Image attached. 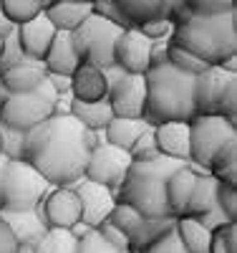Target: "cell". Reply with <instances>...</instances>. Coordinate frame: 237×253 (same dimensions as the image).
I'll return each mask as SVG.
<instances>
[{"label": "cell", "mask_w": 237, "mask_h": 253, "mask_svg": "<svg viewBox=\"0 0 237 253\" xmlns=\"http://www.w3.org/2000/svg\"><path fill=\"white\" fill-rule=\"evenodd\" d=\"M101 134L81 126L71 114H53L26 132L23 160L46 177L51 187H73L83 180L91 150Z\"/></svg>", "instance_id": "cell-1"}, {"label": "cell", "mask_w": 237, "mask_h": 253, "mask_svg": "<svg viewBox=\"0 0 237 253\" xmlns=\"http://www.w3.org/2000/svg\"><path fill=\"white\" fill-rule=\"evenodd\" d=\"M174 31L169 36L171 46H179L202 58L207 66H222L237 51V13L197 15L184 5L171 18Z\"/></svg>", "instance_id": "cell-2"}, {"label": "cell", "mask_w": 237, "mask_h": 253, "mask_svg": "<svg viewBox=\"0 0 237 253\" xmlns=\"http://www.w3.org/2000/svg\"><path fill=\"white\" fill-rule=\"evenodd\" d=\"M146 104L144 122L157 126L164 122H189L195 117V76L174 69L169 61L154 63L144 74Z\"/></svg>", "instance_id": "cell-3"}, {"label": "cell", "mask_w": 237, "mask_h": 253, "mask_svg": "<svg viewBox=\"0 0 237 253\" xmlns=\"http://www.w3.org/2000/svg\"><path fill=\"white\" fill-rule=\"evenodd\" d=\"M184 162L169 160V157H154L149 162H132L126 170L124 182L116 190V200L132 205L144 218H171L167 208L164 185L171 172H177Z\"/></svg>", "instance_id": "cell-4"}, {"label": "cell", "mask_w": 237, "mask_h": 253, "mask_svg": "<svg viewBox=\"0 0 237 253\" xmlns=\"http://www.w3.org/2000/svg\"><path fill=\"white\" fill-rule=\"evenodd\" d=\"M51 185L26 160H5L0 167V210L26 213L38 210Z\"/></svg>", "instance_id": "cell-5"}, {"label": "cell", "mask_w": 237, "mask_h": 253, "mask_svg": "<svg viewBox=\"0 0 237 253\" xmlns=\"http://www.w3.org/2000/svg\"><path fill=\"white\" fill-rule=\"evenodd\" d=\"M195 112L204 117L237 119V71L209 66L195 76Z\"/></svg>", "instance_id": "cell-6"}, {"label": "cell", "mask_w": 237, "mask_h": 253, "mask_svg": "<svg viewBox=\"0 0 237 253\" xmlns=\"http://www.w3.org/2000/svg\"><path fill=\"white\" fill-rule=\"evenodd\" d=\"M56 99L58 94L53 91L48 79L28 94H8L0 104V126L31 132L33 126L43 124L56 114Z\"/></svg>", "instance_id": "cell-7"}, {"label": "cell", "mask_w": 237, "mask_h": 253, "mask_svg": "<svg viewBox=\"0 0 237 253\" xmlns=\"http://www.w3.org/2000/svg\"><path fill=\"white\" fill-rule=\"evenodd\" d=\"M121 31H124L121 26L91 13L76 31H71V41L81 63H91L99 69L114 66V46Z\"/></svg>", "instance_id": "cell-8"}, {"label": "cell", "mask_w": 237, "mask_h": 253, "mask_svg": "<svg viewBox=\"0 0 237 253\" xmlns=\"http://www.w3.org/2000/svg\"><path fill=\"white\" fill-rule=\"evenodd\" d=\"M109 94L106 101L114 112V117L124 119H144V104H146V84L144 74H126L119 66L103 69Z\"/></svg>", "instance_id": "cell-9"}, {"label": "cell", "mask_w": 237, "mask_h": 253, "mask_svg": "<svg viewBox=\"0 0 237 253\" xmlns=\"http://www.w3.org/2000/svg\"><path fill=\"white\" fill-rule=\"evenodd\" d=\"M132 165V157L129 152L119 150V147L106 144L103 139H99V144L91 150L89 162H86V170H83V180L103 185L109 190H119V185L126 177V170Z\"/></svg>", "instance_id": "cell-10"}, {"label": "cell", "mask_w": 237, "mask_h": 253, "mask_svg": "<svg viewBox=\"0 0 237 253\" xmlns=\"http://www.w3.org/2000/svg\"><path fill=\"white\" fill-rule=\"evenodd\" d=\"M38 215L46 228L76 230L81 225V203L73 187H51L48 195L40 200Z\"/></svg>", "instance_id": "cell-11"}, {"label": "cell", "mask_w": 237, "mask_h": 253, "mask_svg": "<svg viewBox=\"0 0 237 253\" xmlns=\"http://www.w3.org/2000/svg\"><path fill=\"white\" fill-rule=\"evenodd\" d=\"M152 48L154 41H149L139 28H124L114 46V66L126 74H146L152 66Z\"/></svg>", "instance_id": "cell-12"}, {"label": "cell", "mask_w": 237, "mask_h": 253, "mask_svg": "<svg viewBox=\"0 0 237 253\" xmlns=\"http://www.w3.org/2000/svg\"><path fill=\"white\" fill-rule=\"evenodd\" d=\"M78 203H81V225L83 228H99L101 223L109 220L111 208L116 203V193L103 185L81 180L73 185Z\"/></svg>", "instance_id": "cell-13"}, {"label": "cell", "mask_w": 237, "mask_h": 253, "mask_svg": "<svg viewBox=\"0 0 237 253\" xmlns=\"http://www.w3.org/2000/svg\"><path fill=\"white\" fill-rule=\"evenodd\" d=\"M124 28H139L152 20H171L182 0H114Z\"/></svg>", "instance_id": "cell-14"}, {"label": "cell", "mask_w": 237, "mask_h": 253, "mask_svg": "<svg viewBox=\"0 0 237 253\" xmlns=\"http://www.w3.org/2000/svg\"><path fill=\"white\" fill-rule=\"evenodd\" d=\"M18 43H20V51H23L26 58H33V61H40L43 63V56H46L48 46L53 43L56 38V26L48 20L46 10L38 13L33 20H28V23L18 26Z\"/></svg>", "instance_id": "cell-15"}, {"label": "cell", "mask_w": 237, "mask_h": 253, "mask_svg": "<svg viewBox=\"0 0 237 253\" xmlns=\"http://www.w3.org/2000/svg\"><path fill=\"white\" fill-rule=\"evenodd\" d=\"M152 129L162 157L189 165V122H164Z\"/></svg>", "instance_id": "cell-16"}, {"label": "cell", "mask_w": 237, "mask_h": 253, "mask_svg": "<svg viewBox=\"0 0 237 253\" xmlns=\"http://www.w3.org/2000/svg\"><path fill=\"white\" fill-rule=\"evenodd\" d=\"M71 99L73 101H103L109 94V84H106L103 69L91 66V63H81V66L71 74Z\"/></svg>", "instance_id": "cell-17"}, {"label": "cell", "mask_w": 237, "mask_h": 253, "mask_svg": "<svg viewBox=\"0 0 237 253\" xmlns=\"http://www.w3.org/2000/svg\"><path fill=\"white\" fill-rule=\"evenodd\" d=\"M197 177L200 172L195 167H179L177 172H171L167 185H164V195H167V208H169V215L171 218H182L187 215V205H189V198L195 193V185H197Z\"/></svg>", "instance_id": "cell-18"}, {"label": "cell", "mask_w": 237, "mask_h": 253, "mask_svg": "<svg viewBox=\"0 0 237 253\" xmlns=\"http://www.w3.org/2000/svg\"><path fill=\"white\" fill-rule=\"evenodd\" d=\"M43 81H46V66L33 58H23L20 63L0 74V84L8 94H28L38 89Z\"/></svg>", "instance_id": "cell-19"}, {"label": "cell", "mask_w": 237, "mask_h": 253, "mask_svg": "<svg viewBox=\"0 0 237 253\" xmlns=\"http://www.w3.org/2000/svg\"><path fill=\"white\" fill-rule=\"evenodd\" d=\"M43 66H46V74H61V76H71L78 66L81 58L73 48V41L68 31H58L53 43L48 46L46 56H43Z\"/></svg>", "instance_id": "cell-20"}, {"label": "cell", "mask_w": 237, "mask_h": 253, "mask_svg": "<svg viewBox=\"0 0 237 253\" xmlns=\"http://www.w3.org/2000/svg\"><path fill=\"white\" fill-rule=\"evenodd\" d=\"M91 3H81V0H53V3L46 8L48 20L56 26V31H76L86 18H89Z\"/></svg>", "instance_id": "cell-21"}, {"label": "cell", "mask_w": 237, "mask_h": 253, "mask_svg": "<svg viewBox=\"0 0 237 253\" xmlns=\"http://www.w3.org/2000/svg\"><path fill=\"white\" fill-rule=\"evenodd\" d=\"M0 218H3L8 223V228L13 230L18 246H33L48 230L43 225L38 210H26V213H8V210H0Z\"/></svg>", "instance_id": "cell-22"}, {"label": "cell", "mask_w": 237, "mask_h": 253, "mask_svg": "<svg viewBox=\"0 0 237 253\" xmlns=\"http://www.w3.org/2000/svg\"><path fill=\"white\" fill-rule=\"evenodd\" d=\"M149 129V124L144 119H124V117H114L109 124L103 126V142L111 144V147H119V150L129 152L132 144Z\"/></svg>", "instance_id": "cell-23"}, {"label": "cell", "mask_w": 237, "mask_h": 253, "mask_svg": "<svg viewBox=\"0 0 237 253\" xmlns=\"http://www.w3.org/2000/svg\"><path fill=\"white\" fill-rule=\"evenodd\" d=\"M71 117L86 126L91 132H103V126L114 119V112L109 107V101H91V104H83V101H71Z\"/></svg>", "instance_id": "cell-24"}, {"label": "cell", "mask_w": 237, "mask_h": 253, "mask_svg": "<svg viewBox=\"0 0 237 253\" xmlns=\"http://www.w3.org/2000/svg\"><path fill=\"white\" fill-rule=\"evenodd\" d=\"M174 228H177L179 241H182V246H184L187 253H207V251H209L212 233H209V230H207L197 218L182 215V218H177Z\"/></svg>", "instance_id": "cell-25"}, {"label": "cell", "mask_w": 237, "mask_h": 253, "mask_svg": "<svg viewBox=\"0 0 237 253\" xmlns=\"http://www.w3.org/2000/svg\"><path fill=\"white\" fill-rule=\"evenodd\" d=\"M146 220H149V218H144L139 210H134L132 205H126V203H119V200L114 203L111 215H109V223H111L114 228H119L121 233L126 236L129 246H132V243L141 236V230H144Z\"/></svg>", "instance_id": "cell-26"}, {"label": "cell", "mask_w": 237, "mask_h": 253, "mask_svg": "<svg viewBox=\"0 0 237 253\" xmlns=\"http://www.w3.org/2000/svg\"><path fill=\"white\" fill-rule=\"evenodd\" d=\"M217 180H214L209 172H200L197 177V185H195V193H192L189 198V205H187V215L189 218H197L200 213H204V210H209L214 203V198H217Z\"/></svg>", "instance_id": "cell-27"}, {"label": "cell", "mask_w": 237, "mask_h": 253, "mask_svg": "<svg viewBox=\"0 0 237 253\" xmlns=\"http://www.w3.org/2000/svg\"><path fill=\"white\" fill-rule=\"evenodd\" d=\"M76 243H78L76 230L48 228L46 233L33 243V253H76Z\"/></svg>", "instance_id": "cell-28"}, {"label": "cell", "mask_w": 237, "mask_h": 253, "mask_svg": "<svg viewBox=\"0 0 237 253\" xmlns=\"http://www.w3.org/2000/svg\"><path fill=\"white\" fill-rule=\"evenodd\" d=\"M43 10H46L43 0H0V13H3V18L15 28L33 20Z\"/></svg>", "instance_id": "cell-29"}, {"label": "cell", "mask_w": 237, "mask_h": 253, "mask_svg": "<svg viewBox=\"0 0 237 253\" xmlns=\"http://www.w3.org/2000/svg\"><path fill=\"white\" fill-rule=\"evenodd\" d=\"M167 61H169L174 69H179V71H184V74H189V76H197V74H202L204 69H209L202 58H197L195 53H189V51H184V48H179V46H171L169 41H167Z\"/></svg>", "instance_id": "cell-30"}, {"label": "cell", "mask_w": 237, "mask_h": 253, "mask_svg": "<svg viewBox=\"0 0 237 253\" xmlns=\"http://www.w3.org/2000/svg\"><path fill=\"white\" fill-rule=\"evenodd\" d=\"M81 228V233H78V243H76V253H119L114 246H109L101 233L96 228H83V225H76Z\"/></svg>", "instance_id": "cell-31"}, {"label": "cell", "mask_w": 237, "mask_h": 253, "mask_svg": "<svg viewBox=\"0 0 237 253\" xmlns=\"http://www.w3.org/2000/svg\"><path fill=\"white\" fill-rule=\"evenodd\" d=\"M23 144L26 132L0 126V155H3V160H23Z\"/></svg>", "instance_id": "cell-32"}, {"label": "cell", "mask_w": 237, "mask_h": 253, "mask_svg": "<svg viewBox=\"0 0 237 253\" xmlns=\"http://www.w3.org/2000/svg\"><path fill=\"white\" fill-rule=\"evenodd\" d=\"M207 253H237V223H227L217 230H212Z\"/></svg>", "instance_id": "cell-33"}, {"label": "cell", "mask_w": 237, "mask_h": 253, "mask_svg": "<svg viewBox=\"0 0 237 253\" xmlns=\"http://www.w3.org/2000/svg\"><path fill=\"white\" fill-rule=\"evenodd\" d=\"M182 5L197 15H214V13L237 10V0H182Z\"/></svg>", "instance_id": "cell-34"}, {"label": "cell", "mask_w": 237, "mask_h": 253, "mask_svg": "<svg viewBox=\"0 0 237 253\" xmlns=\"http://www.w3.org/2000/svg\"><path fill=\"white\" fill-rule=\"evenodd\" d=\"M129 157H132V162H149L159 157V150H157V142H154V129L149 126V129L132 144V150H129Z\"/></svg>", "instance_id": "cell-35"}, {"label": "cell", "mask_w": 237, "mask_h": 253, "mask_svg": "<svg viewBox=\"0 0 237 253\" xmlns=\"http://www.w3.org/2000/svg\"><path fill=\"white\" fill-rule=\"evenodd\" d=\"M132 253H187L182 241H179V233H177V228H171L167 230L164 236H159L157 241H152L146 248L141 251H132Z\"/></svg>", "instance_id": "cell-36"}, {"label": "cell", "mask_w": 237, "mask_h": 253, "mask_svg": "<svg viewBox=\"0 0 237 253\" xmlns=\"http://www.w3.org/2000/svg\"><path fill=\"white\" fill-rule=\"evenodd\" d=\"M214 203H217V208L225 213L227 220H237V187L235 185H225L220 182L217 185V198H214Z\"/></svg>", "instance_id": "cell-37"}, {"label": "cell", "mask_w": 237, "mask_h": 253, "mask_svg": "<svg viewBox=\"0 0 237 253\" xmlns=\"http://www.w3.org/2000/svg\"><path fill=\"white\" fill-rule=\"evenodd\" d=\"M139 31H141L149 41L159 43V41H169L171 31H174V23H171V20H152V23L139 26Z\"/></svg>", "instance_id": "cell-38"}, {"label": "cell", "mask_w": 237, "mask_h": 253, "mask_svg": "<svg viewBox=\"0 0 237 253\" xmlns=\"http://www.w3.org/2000/svg\"><path fill=\"white\" fill-rule=\"evenodd\" d=\"M96 230L101 233V238H103L106 243H109V246H114L116 251H124V248H129V241H126V236L121 233L119 228H114L109 220H106V223H101Z\"/></svg>", "instance_id": "cell-39"}, {"label": "cell", "mask_w": 237, "mask_h": 253, "mask_svg": "<svg viewBox=\"0 0 237 253\" xmlns=\"http://www.w3.org/2000/svg\"><path fill=\"white\" fill-rule=\"evenodd\" d=\"M197 220L209 230V233H212V230H217V228H222V225H227V223H232V220H227V218H225V213H222V210H220L217 205H212L209 210L200 213V215H197Z\"/></svg>", "instance_id": "cell-40"}, {"label": "cell", "mask_w": 237, "mask_h": 253, "mask_svg": "<svg viewBox=\"0 0 237 253\" xmlns=\"http://www.w3.org/2000/svg\"><path fill=\"white\" fill-rule=\"evenodd\" d=\"M18 241L13 236V230L8 228V223L0 218V253H18Z\"/></svg>", "instance_id": "cell-41"}, {"label": "cell", "mask_w": 237, "mask_h": 253, "mask_svg": "<svg viewBox=\"0 0 237 253\" xmlns=\"http://www.w3.org/2000/svg\"><path fill=\"white\" fill-rule=\"evenodd\" d=\"M13 28H15V26H10L8 20L3 18V13H0V33H3V36H8V33L13 31Z\"/></svg>", "instance_id": "cell-42"}, {"label": "cell", "mask_w": 237, "mask_h": 253, "mask_svg": "<svg viewBox=\"0 0 237 253\" xmlns=\"http://www.w3.org/2000/svg\"><path fill=\"white\" fill-rule=\"evenodd\" d=\"M3 51H5V36L0 33V58H3Z\"/></svg>", "instance_id": "cell-43"}, {"label": "cell", "mask_w": 237, "mask_h": 253, "mask_svg": "<svg viewBox=\"0 0 237 253\" xmlns=\"http://www.w3.org/2000/svg\"><path fill=\"white\" fill-rule=\"evenodd\" d=\"M5 96H8V91L3 89V84H0V104H3V99H5Z\"/></svg>", "instance_id": "cell-44"}, {"label": "cell", "mask_w": 237, "mask_h": 253, "mask_svg": "<svg viewBox=\"0 0 237 253\" xmlns=\"http://www.w3.org/2000/svg\"><path fill=\"white\" fill-rule=\"evenodd\" d=\"M119 253H132V248H124V251H119Z\"/></svg>", "instance_id": "cell-45"}, {"label": "cell", "mask_w": 237, "mask_h": 253, "mask_svg": "<svg viewBox=\"0 0 237 253\" xmlns=\"http://www.w3.org/2000/svg\"><path fill=\"white\" fill-rule=\"evenodd\" d=\"M81 3H94V0H81Z\"/></svg>", "instance_id": "cell-46"}, {"label": "cell", "mask_w": 237, "mask_h": 253, "mask_svg": "<svg viewBox=\"0 0 237 253\" xmlns=\"http://www.w3.org/2000/svg\"><path fill=\"white\" fill-rule=\"evenodd\" d=\"M3 162H5V160H3V157H0V167H3Z\"/></svg>", "instance_id": "cell-47"}, {"label": "cell", "mask_w": 237, "mask_h": 253, "mask_svg": "<svg viewBox=\"0 0 237 253\" xmlns=\"http://www.w3.org/2000/svg\"><path fill=\"white\" fill-rule=\"evenodd\" d=\"M0 157H3V155H0Z\"/></svg>", "instance_id": "cell-48"}]
</instances>
